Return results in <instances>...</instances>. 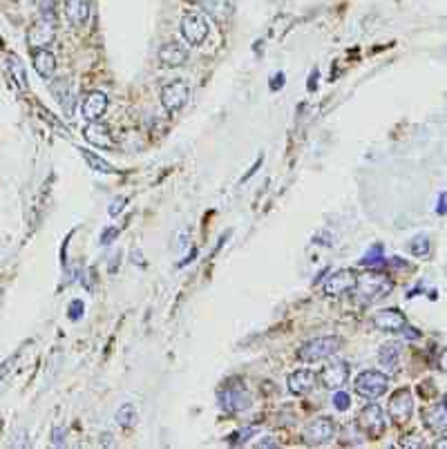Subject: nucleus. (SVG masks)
<instances>
[{
    "label": "nucleus",
    "mask_w": 447,
    "mask_h": 449,
    "mask_svg": "<svg viewBox=\"0 0 447 449\" xmlns=\"http://www.w3.org/2000/svg\"><path fill=\"white\" fill-rule=\"evenodd\" d=\"M371 322L382 333H402V329L407 327V318L398 309H382L375 313Z\"/></svg>",
    "instance_id": "nucleus-12"
},
{
    "label": "nucleus",
    "mask_w": 447,
    "mask_h": 449,
    "mask_svg": "<svg viewBox=\"0 0 447 449\" xmlns=\"http://www.w3.org/2000/svg\"><path fill=\"white\" fill-rule=\"evenodd\" d=\"M125 197H116V199H112V204H110V208H107V212L112 215V217H116V215H119L121 210H123V206H125Z\"/></svg>",
    "instance_id": "nucleus-30"
},
{
    "label": "nucleus",
    "mask_w": 447,
    "mask_h": 449,
    "mask_svg": "<svg viewBox=\"0 0 447 449\" xmlns=\"http://www.w3.org/2000/svg\"><path fill=\"white\" fill-rule=\"evenodd\" d=\"M382 246L380 244H375V246H371L369 248V253H367L362 259H360V264L362 266H378V264H382Z\"/></svg>",
    "instance_id": "nucleus-27"
},
{
    "label": "nucleus",
    "mask_w": 447,
    "mask_h": 449,
    "mask_svg": "<svg viewBox=\"0 0 447 449\" xmlns=\"http://www.w3.org/2000/svg\"><path fill=\"white\" fill-rule=\"evenodd\" d=\"M389 387V378L387 373L382 371H375V369H369V371H362L360 375L356 378L353 382V389L358 396H362L367 400H375L380 398L384 391Z\"/></svg>",
    "instance_id": "nucleus-3"
},
{
    "label": "nucleus",
    "mask_w": 447,
    "mask_h": 449,
    "mask_svg": "<svg viewBox=\"0 0 447 449\" xmlns=\"http://www.w3.org/2000/svg\"><path fill=\"white\" fill-rule=\"evenodd\" d=\"M32 65L36 69V74L43 78H52L54 72H56V56L47 50H32Z\"/></svg>",
    "instance_id": "nucleus-18"
},
{
    "label": "nucleus",
    "mask_w": 447,
    "mask_h": 449,
    "mask_svg": "<svg viewBox=\"0 0 447 449\" xmlns=\"http://www.w3.org/2000/svg\"><path fill=\"white\" fill-rule=\"evenodd\" d=\"M400 355H402V344L400 342H387V344L380 347L378 360H380L382 366H387L389 371H396L398 362H400Z\"/></svg>",
    "instance_id": "nucleus-21"
},
{
    "label": "nucleus",
    "mask_w": 447,
    "mask_h": 449,
    "mask_svg": "<svg viewBox=\"0 0 447 449\" xmlns=\"http://www.w3.org/2000/svg\"><path fill=\"white\" fill-rule=\"evenodd\" d=\"M443 409H445V411H447V396H445V398H443Z\"/></svg>",
    "instance_id": "nucleus-41"
},
{
    "label": "nucleus",
    "mask_w": 447,
    "mask_h": 449,
    "mask_svg": "<svg viewBox=\"0 0 447 449\" xmlns=\"http://www.w3.org/2000/svg\"><path fill=\"white\" fill-rule=\"evenodd\" d=\"M188 61V50L179 43H164L159 47V63L164 67H182Z\"/></svg>",
    "instance_id": "nucleus-16"
},
{
    "label": "nucleus",
    "mask_w": 447,
    "mask_h": 449,
    "mask_svg": "<svg viewBox=\"0 0 447 449\" xmlns=\"http://www.w3.org/2000/svg\"><path fill=\"white\" fill-rule=\"evenodd\" d=\"M83 137L96 148H103V150L114 148V139L110 134V128L101 121H87V125L83 128Z\"/></svg>",
    "instance_id": "nucleus-14"
},
{
    "label": "nucleus",
    "mask_w": 447,
    "mask_h": 449,
    "mask_svg": "<svg viewBox=\"0 0 447 449\" xmlns=\"http://www.w3.org/2000/svg\"><path fill=\"white\" fill-rule=\"evenodd\" d=\"M119 235V228H105L103 232H101V244L103 246H107V244H112V239Z\"/></svg>",
    "instance_id": "nucleus-31"
},
{
    "label": "nucleus",
    "mask_w": 447,
    "mask_h": 449,
    "mask_svg": "<svg viewBox=\"0 0 447 449\" xmlns=\"http://www.w3.org/2000/svg\"><path fill=\"white\" fill-rule=\"evenodd\" d=\"M434 447H438V449H441V447H447V441H438Z\"/></svg>",
    "instance_id": "nucleus-40"
},
{
    "label": "nucleus",
    "mask_w": 447,
    "mask_h": 449,
    "mask_svg": "<svg viewBox=\"0 0 447 449\" xmlns=\"http://www.w3.org/2000/svg\"><path fill=\"white\" fill-rule=\"evenodd\" d=\"M356 286V273L349 271V268H340V271L331 273L325 282V293L329 298H340L349 291H353Z\"/></svg>",
    "instance_id": "nucleus-11"
},
{
    "label": "nucleus",
    "mask_w": 447,
    "mask_h": 449,
    "mask_svg": "<svg viewBox=\"0 0 447 449\" xmlns=\"http://www.w3.org/2000/svg\"><path fill=\"white\" fill-rule=\"evenodd\" d=\"M78 152H80V157H83V159L87 161V166L92 168V170H96V173H103V175H112V173H116V170H114V166H112V164H107L105 159H101V157H98V155H94L92 150H87V148H80Z\"/></svg>",
    "instance_id": "nucleus-23"
},
{
    "label": "nucleus",
    "mask_w": 447,
    "mask_h": 449,
    "mask_svg": "<svg viewBox=\"0 0 447 449\" xmlns=\"http://www.w3.org/2000/svg\"><path fill=\"white\" fill-rule=\"evenodd\" d=\"M107 112V96L101 89H94L85 96L83 105H80V114L85 121H101V116Z\"/></svg>",
    "instance_id": "nucleus-13"
},
{
    "label": "nucleus",
    "mask_w": 447,
    "mask_h": 449,
    "mask_svg": "<svg viewBox=\"0 0 447 449\" xmlns=\"http://www.w3.org/2000/svg\"><path fill=\"white\" fill-rule=\"evenodd\" d=\"M56 21H50V18L41 16L39 21H36L30 32H27V45H30L32 50H43L47 47V45L54 43L56 39Z\"/></svg>",
    "instance_id": "nucleus-7"
},
{
    "label": "nucleus",
    "mask_w": 447,
    "mask_h": 449,
    "mask_svg": "<svg viewBox=\"0 0 447 449\" xmlns=\"http://www.w3.org/2000/svg\"><path fill=\"white\" fill-rule=\"evenodd\" d=\"M14 364H16V355H14V358H9V360H5L3 364H0V380L5 378V375L9 373V369H12Z\"/></svg>",
    "instance_id": "nucleus-32"
},
{
    "label": "nucleus",
    "mask_w": 447,
    "mask_h": 449,
    "mask_svg": "<svg viewBox=\"0 0 447 449\" xmlns=\"http://www.w3.org/2000/svg\"><path fill=\"white\" fill-rule=\"evenodd\" d=\"M137 407L132 405V402H125V405H121L119 407V411H116V423H119L121 427H125V429H130V427H134L137 425Z\"/></svg>",
    "instance_id": "nucleus-24"
},
{
    "label": "nucleus",
    "mask_w": 447,
    "mask_h": 449,
    "mask_svg": "<svg viewBox=\"0 0 447 449\" xmlns=\"http://www.w3.org/2000/svg\"><path fill=\"white\" fill-rule=\"evenodd\" d=\"M414 414V398H411V391L409 389H398L393 396L389 398V416L393 423H407Z\"/></svg>",
    "instance_id": "nucleus-10"
},
{
    "label": "nucleus",
    "mask_w": 447,
    "mask_h": 449,
    "mask_svg": "<svg viewBox=\"0 0 447 449\" xmlns=\"http://www.w3.org/2000/svg\"><path fill=\"white\" fill-rule=\"evenodd\" d=\"M188 3H204V0H188Z\"/></svg>",
    "instance_id": "nucleus-43"
},
{
    "label": "nucleus",
    "mask_w": 447,
    "mask_h": 449,
    "mask_svg": "<svg viewBox=\"0 0 447 449\" xmlns=\"http://www.w3.org/2000/svg\"><path fill=\"white\" fill-rule=\"evenodd\" d=\"M438 212H441V215L445 212V195L441 197V206H438Z\"/></svg>",
    "instance_id": "nucleus-39"
},
{
    "label": "nucleus",
    "mask_w": 447,
    "mask_h": 449,
    "mask_svg": "<svg viewBox=\"0 0 447 449\" xmlns=\"http://www.w3.org/2000/svg\"><path fill=\"white\" fill-rule=\"evenodd\" d=\"M206 12L217 23H226L232 14V0H204Z\"/></svg>",
    "instance_id": "nucleus-22"
},
{
    "label": "nucleus",
    "mask_w": 447,
    "mask_h": 449,
    "mask_svg": "<svg viewBox=\"0 0 447 449\" xmlns=\"http://www.w3.org/2000/svg\"><path fill=\"white\" fill-rule=\"evenodd\" d=\"M342 349V338L340 336H320L313 338L309 342H304L298 349V360L302 362H320L327 358L336 355Z\"/></svg>",
    "instance_id": "nucleus-1"
},
{
    "label": "nucleus",
    "mask_w": 447,
    "mask_h": 449,
    "mask_svg": "<svg viewBox=\"0 0 447 449\" xmlns=\"http://www.w3.org/2000/svg\"><path fill=\"white\" fill-rule=\"evenodd\" d=\"M318 380H320L322 387H327L331 391L342 389L345 384H347V380H349V366H347V362H342V360L329 362L325 369L320 371Z\"/></svg>",
    "instance_id": "nucleus-9"
},
{
    "label": "nucleus",
    "mask_w": 447,
    "mask_h": 449,
    "mask_svg": "<svg viewBox=\"0 0 447 449\" xmlns=\"http://www.w3.org/2000/svg\"><path fill=\"white\" fill-rule=\"evenodd\" d=\"M92 282H94V268H87V289L92 291Z\"/></svg>",
    "instance_id": "nucleus-36"
},
{
    "label": "nucleus",
    "mask_w": 447,
    "mask_h": 449,
    "mask_svg": "<svg viewBox=\"0 0 447 449\" xmlns=\"http://www.w3.org/2000/svg\"><path fill=\"white\" fill-rule=\"evenodd\" d=\"M353 291L362 302H375L393 291V282L382 273H364L360 277H356Z\"/></svg>",
    "instance_id": "nucleus-2"
},
{
    "label": "nucleus",
    "mask_w": 447,
    "mask_h": 449,
    "mask_svg": "<svg viewBox=\"0 0 447 449\" xmlns=\"http://www.w3.org/2000/svg\"><path fill=\"white\" fill-rule=\"evenodd\" d=\"M221 407L232 411V414H239V411H246L250 407V396L244 387H228L224 393H219Z\"/></svg>",
    "instance_id": "nucleus-15"
},
{
    "label": "nucleus",
    "mask_w": 447,
    "mask_h": 449,
    "mask_svg": "<svg viewBox=\"0 0 447 449\" xmlns=\"http://www.w3.org/2000/svg\"><path fill=\"white\" fill-rule=\"evenodd\" d=\"M400 445L402 447H423V443H420V441H402Z\"/></svg>",
    "instance_id": "nucleus-37"
},
{
    "label": "nucleus",
    "mask_w": 447,
    "mask_h": 449,
    "mask_svg": "<svg viewBox=\"0 0 447 449\" xmlns=\"http://www.w3.org/2000/svg\"><path fill=\"white\" fill-rule=\"evenodd\" d=\"M425 427L434 434H445L447 432V411L443 407H429L423 411Z\"/></svg>",
    "instance_id": "nucleus-20"
},
{
    "label": "nucleus",
    "mask_w": 447,
    "mask_h": 449,
    "mask_svg": "<svg viewBox=\"0 0 447 449\" xmlns=\"http://www.w3.org/2000/svg\"><path fill=\"white\" fill-rule=\"evenodd\" d=\"M438 366H441L443 371H447V349H445L441 355H438Z\"/></svg>",
    "instance_id": "nucleus-35"
},
{
    "label": "nucleus",
    "mask_w": 447,
    "mask_h": 449,
    "mask_svg": "<svg viewBox=\"0 0 447 449\" xmlns=\"http://www.w3.org/2000/svg\"><path fill=\"white\" fill-rule=\"evenodd\" d=\"M358 427H360V432L369 438H380L384 434V429H387V420H384V414L382 409L371 402V405L362 407V411L358 414Z\"/></svg>",
    "instance_id": "nucleus-6"
},
{
    "label": "nucleus",
    "mask_w": 447,
    "mask_h": 449,
    "mask_svg": "<svg viewBox=\"0 0 447 449\" xmlns=\"http://www.w3.org/2000/svg\"><path fill=\"white\" fill-rule=\"evenodd\" d=\"M331 402H334V407L338 411H347L349 407H351V398H349V393L347 391H340V389L334 393V400H331Z\"/></svg>",
    "instance_id": "nucleus-28"
},
{
    "label": "nucleus",
    "mask_w": 447,
    "mask_h": 449,
    "mask_svg": "<svg viewBox=\"0 0 447 449\" xmlns=\"http://www.w3.org/2000/svg\"><path fill=\"white\" fill-rule=\"evenodd\" d=\"M208 21H206L204 14H197V12H188L184 18H182V36L184 41L190 45V47H197V45H201L206 39H208Z\"/></svg>",
    "instance_id": "nucleus-5"
},
{
    "label": "nucleus",
    "mask_w": 447,
    "mask_h": 449,
    "mask_svg": "<svg viewBox=\"0 0 447 449\" xmlns=\"http://www.w3.org/2000/svg\"><path fill=\"white\" fill-rule=\"evenodd\" d=\"M409 253L414 257H427L429 255V239L425 235H418L416 239H411Z\"/></svg>",
    "instance_id": "nucleus-26"
},
{
    "label": "nucleus",
    "mask_w": 447,
    "mask_h": 449,
    "mask_svg": "<svg viewBox=\"0 0 447 449\" xmlns=\"http://www.w3.org/2000/svg\"><path fill=\"white\" fill-rule=\"evenodd\" d=\"M65 12L72 25L83 27L89 21V14H92V3L89 0H67Z\"/></svg>",
    "instance_id": "nucleus-19"
},
{
    "label": "nucleus",
    "mask_w": 447,
    "mask_h": 449,
    "mask_svg": "<svg viewBox=\"0 0 447 449\" xmlns=\"http://www.w3.org/2000/svg\"><path fill=\"white\" fill-rule=\"evenodd\" d=\"M83 311H85V307H83V300H74L69 304V320H80V316H83Z\"/></svg>",
    "instance_id": "nucleus-29"
},
{
    "label": "nucleus",
    "mask_w": 447,
    "mask_h": 449,
    "mask_svg": "<svg viewBox=\"0 0 447 449\" xmlns=\"http://www.w3.org/2000/svg\"><path fill=\"white\" fill-rule=\"evenodd\" d=\"M190 98V85L184 78H175L161 87V105L166 107V112L175 114L188 103Z\"/></svg>",
    "instance_id": "nucleus-4"
},
{
    "label": "nucleus",
    "mask_w": 447,
    "mask_h": 449,
    "mask_svg": "<svg viewBox=\"0 0 447 449\" xmlns=\"http://www.w3.org/2000/svg\"><path fill=\"white\" fill-rule=\"evenodd\" d=\"M63 436H65V432H63L61 427L54 429V445H56V447H63V445H65V438H63Z\"/></svg>",
    "instance_id": "nucleus-33"
},
{
    "label": "nucleus",
    "mask_w": 447,
    "mask_h": 449,
    "mask_svg": "<svg viewBox=\"0 0 447 449\" xmlns=\"http://www.w3.org/2000/svg\"><path fill=\"white\" fill-rule=\"evenodd\" d=\"M334 436H336V425L331 418H316L304 429V443L311 447L327 445L334 441Z\"/></svg>",
    "instance_id": "nucleus-8"
},
{
    "label": "nucleus",
    "mask_w": 447,
    "mask_h": 449,
    "mask_svg": "<svg viewBox=\"0 0 447 449\" xmlns=\"http://www.w3.org/2000/svg\"><path fill=\"white\" fill-rule=\"evenodd\" d=\"M262 161H264V157H259V159L255 161V166H253V168H250V170H248V175L244 177V182H248V179H250V177H253V175L257 173V168H259V166H262Z\"/></svg>",
    "instance_id": "nucleus-34"
},
{
    "label": "nucleus",
    "mask_w": 447,
    "mask_h": 449,
    "mask_svg": "<svg viewBox=\"0 0 447 449\" xmlns=\"http://www.w3.org/2000/svg\"><path fill=\"white\" fill-rule=\"evenodd\" d=\"M0 307H3V289H0Z\"/></svg>",
    "instance_id": "nucleus-42"
},
{
    "label": "nucleus",
    "mask_w": 447,
    "mask_h": 449,
    "mask_svg": "<svg viewBox=\"0 0 447 449\" xmlns=\"http://www.w3.org/2000/svg\"><path fill=\"white\" fill-rule=\"evenodd\" d=\"M257 447H277V445H275V441H271V438H266V441H259Z\"/></svg>",
    "instance_id": "nucleus-38"
},
{
    "label": "nucleus",
    "mask_w": 447,
    "mask_h": 449,
    "mask_svg": "<svg viewBox=\"0 0 447 449\" xmlns=\"http://www.w3.org/2000/svg\"><path fill=\"white\" fill-rule=\"evenodd\" d=\"M316 382H318V375L309 371V369H300V371H293L289 375V391L293 393V396H307V393L313 391V387H316Z\"/></svg>",
    "instance_id": "nucleus-17"
},
{
    "label": "nucleus",
    "mask_w": 447,
    "mask_h": 449,
    "mask_svg": "<svg viewBox=\"0 0 447 449\" xmlns=\"http://www.w3.org/2000/svg\"><path fill=\"white\" fill-rule=\"evenodd\" d=\"M9 72H12V76L16 80V85L21 89H27V80H25V67L21 65V61L16 56H9Z\"/></svg>",
    "instance_id": "nucleus-25"
}]
</instances>
